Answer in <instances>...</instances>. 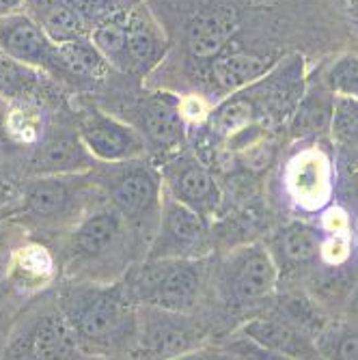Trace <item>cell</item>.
<instances>
[{"label": "cell", "instance_id": "6da1fadb", "mask_svg": "<svg viewBox=\"0 0 358 360\" xmlns=\"http://www.w3.org/2000/svg\"><path fill=\"white\" fill-rule=\"evenodd\" d=\"M58 309L91 356L136 343L139 317L127 285L76 283L60 293Z\"/></svg>", "mask_w": 358, "mask_h": 360}, {"label": "cell", "instance_id": "7a4b0ae2", "mask_svg": "<svg viewBox=\"0 0 358 360\" xmlns=\"http://www.w3.org/2000/svg\"><path fill=\"white\" fill-rule=\"evenodd\" d=\"M134 231L106 201L93 205L72 229L65 257L68 272L78 283H115L127 268Z\"/></svg>", "mask_w": 358, "mask_h": 360}, {"label": "cell", "instance_id": "3957f363", "mask_svg": "<svg viewBox=\"0 0 358 360\" xmlns=\"http://www.w3.org/2000/svg\"><path fill=\"white\" fill-rule=\"evenodd\" d=\"M91 175L95 186L104 192V199L125 218L134 236L149 233L153 238L165 199L160 171L147 162L132 160L119 165H97Z\"/></svg>", "mask_w": 358, "mask_h": 360}, {"label": "cell", "instance_id": "277c9868", "mask_svg": "<svg viewBox=\"0 0 358 360\" xmlns=\"http://www.w3.org/2000/svg\"><path fill=\"white\" fill-rule=\"evenodd\" d=\"M203 259H145L127 283L141 307L192 313L203 293Z\"/></svg>", "mask_w": 358, "mask_h": 360}, {"label": "cell", "instance_id": "5b68a950", "mask_svg": "<svg viewBox=\"0 0 358 360\" xmlns=\"http://www.w3.org/2000/svg\"><path fill=\"white\" fill-rule=\"evenodd\" d=\"M95 190L91 173L28 177L22 184L15 214L35 226H74L93 207L91 199Z\"/></svg>", "mask_w": 358, "mask_h": 360}, {"label": "cell", "instance_id": "8992f818", "mask_svg": "<svg viewBox=\"0 0 358 360\" xmlns=\"http://www.w3.org/2000/svg\"><path fill=\"white\" fill-rule=\"evenodd\" d=\"M296 76V72H291L289 78H281V63H276L274 70L264 78H259L242 91L226 95L205 119L210 134L218 139H231L266 115L283 110L291 97L298 93L291 80Z\"/></svg>", "mask_w": 358, "mask_h": 360}, {"label": "cell", "instance_id": "52a82bcc", "mask_svg": "<svg viewBox=\"0 0 358 360\" xmlns=\"http://www.w3.org/2000/svg\"><path fill=\"white\" fill-rule=\"evenodd\" d=\"M279 283V266L268 248L234 250L220 268V287L229 304L252 307L268 300Z\"/></svg>", "mask_w": 358, "mask_h": 360}, {"label": "cell", "instance_id": "ba28073f", "mask_svg": "<svg viewBox=\"0 0 358 360\" xmlns=\"http://www.w3.org/2000/svg\"><path fill=\"white\" fill-rule=\"evenodd\" d=\"M207 250L210 220L165 194L145 259H203Z\"/></svg>", "mask_w": 358, "mask_h": 360}, {"label": "cell", "instance_id": "9c48e42d", "mask_svg": "<svg viewBox=\"0 0 358 360\" xmlns=\"http://www.w3.org/2000/svg\"><path fill=\"white\" fill-rule=\"evenodd\" d=\"M136 347L145 360H171L199 347V326L190 313H173L155 307L136 309Z\"/></svg>", "mask_w": 358, "mask_h": 360}, {"label": "cell", "instance_id": "30bf717a", "mask_svg": "<svg viewBox=\"0 0 358 360\" xmlns=\"http://www.w3.org/2000/svg\"><path fill=\"white\" fill-rule=\"evenodd\" d=\"M0 52L41 70L50 78H68L58 58V46L28 11H15L0 18Z\"/></svg>", "mask_w": 358, "mask_h": 360}, {"label": "cell", "instance_id": "8fae6325", "mask_svg": "<svg viewBox=\"0 0 358 360\" xmlns=\"http://www.w3.org/2000/svg\"><path fill=\"white\" fill-rule=\"evenodd\" d=\"M78 136L100 165L132 162L147 153V141L134 125L100 110H91L80 119Z\"/></svg>", "mask_w": 358, "mask_h": 360}, {"label": "cell", "instance_id": "7c38bea8", "mask_svg": "<svg viewBox=\"0 0 358 360\" xmlns=\"http://www.w3.org/2000/svg\"><path fill=\"white\" fill-rule=\"evenodd\" d=\"M11 352L18 360H95L78 341L58 304L41 311Z\"/></svg>", "mask_w": 358, "mask_h": 360}, {"label": "cell", "instance_id": "4fadbf2b", "mask_svg": "<svg viewBox=\"0 0 358 360\" xmlns=\"http://www.w3.org/2000/svg\"><path fill=\"white\" fill-rule=\"evenodd\" d=\"M165 194L210 220L222 201L220 186L205 165L190 155H175L162 169Z\"/></svg>", "mask_w": 358, "mask_h": 360}, {"label": "cell", "instance_id": "5bb4252c", "mask_svg": "<svg viewBox=\"0 0 358 360\" xmlns=\"http://www.w3.org/2000/svg\"><path fill=\"white\" fill-rule=\"evenodd\" d=\"M285 188L296 207L307 212L321 210L333 194L331 160L317 149L298 153L287 167Z\"/></svg>", "mask_w": 358, "mask_h": 360}, {"label": "cell", "instance_id": "9a60e30c", "mask_svg": "<svg viewBox=\"0 0 358 360\" xmlns=\"http://www.w3.org/2000/svg\"><path fill=\"white\" fill-rule=\"evenodd\" d=\"M100 162H97L82 139L76 134H52L44 139L28 162V175L30 177H44V175H82L91 173Z\"/></svg>", "mask_w": 358, "mask_h": 360}, {"label": "cell", "instance_id": "2e32d148", "mask_svg": "<svg viewBox=\"0 0 358 360\" xmlns=\"http://www.w3.org/2000/svg\"><path fill=\"white\" fill-rule=\"evenodd\" d=\"M238 28V13L226 5H210L186 24V48L194 60H214L224 52Z\"/></svg>", "mask_w": 358, "mask_h": 360}, {"label": "cell", "instance_id": "e0dca14e", "mask_svg": "<svg viewBox=\"0 0 358 360\" xmlns=\"http://www.w3.org/2000/svg\"><path fill=\"white\" fill-rule=\"evenodd\" d=\"M240 335L272 352H281V354L294 356L300 360H321L315 339L309 333L300 330L298 326L285 321L279 315L257 317V319L246 321L242 326Z\"/></svg>", "mask_w": 358, "mask_h": 360}, {"label": "cell", "instance_id": "ac0fdd59", "mask_svg": "<svg viewBox=\"0 0 358 360\" xmlns=\"http://www.w3.org/2000/svg\"><path fill=\"white\" fill-rule=\"evenodd\" d=\"M167 41L158 22L143 3H134L127 13V72L149 74L165 58Z\"/></svg>", "mask_w": 358, "mask_h": 360}, {"label": "cell", "instance_id": "d6986e66", "mask_svg": "<svg viewBox=\"0 0 358 360\" xmlns=\"http://www.w3.org/2000/svg\"><path fill=\"white\" fill-rule=\"evenodd\" d=\"M276 63L272 56L257 52H222L212 60L210 76L220 91L231 95L270 74Z\"/></svg>", "mask_w": 358, "mask_h": 360}, {"label": "cell", "instance_id": "ffe728a7", "mask_svg": "<svg viewBox=\"0 0 358 360\" xmlns=\"http://www.w3.org/2000/svg\"><path fill=\"white\" fill-rule=\"evenodd\" d=\"M139 132L147 145L158 149H177L186 136V119L181 117L179 102L169 97H155L143 106Z\"/></svg>", "mask_w": 358, "mask_h": 360}, {"label": "cell", "instance_id": "44dd1931", "mask_svg": "<svg viewBox=\"0 0 358 360\" xmlns=\"http://www.w3.org/2000/svg\"><path fill=\"white\" fill-rule=\"evenodd\" d=\"M28 13L37 20L56 46L91 37V30L70 5V0H28Z\"/></svg>", "mask_w": 358, "mask_h": 360}, {"label": "cell", "instance_id": "7402d4cb", "mask_svg": "<svg viewBox=\"0 0 358 360\" xmlns=\"http://www.w3.org/2000/svg\"><path fill=\"white\" fill-rule=\"evenodd\" d=\"M321 236L319 229L307 222H289L285 224L274 238V250L279 259H274L276 264L283 261L285 266L298 268V266H309L313 261L319 259L321 250Z\"/></svg>", "mask_w": 358, "mask_h": 360}, {"label": "cell", "instance_id": "603a6c76", "mask_svg": "<svg viewBox=\"0 0 358 360\" xmlns=\"http://www.w3.org/2000/svg\"><path fill=\"white\" fill-rule=\"evenodd\" d=\"M48 74L0 52V97L7 102L28 104L44 91Z\"/></svg>", "mask_w": 358, "mask_h": 360}, {"label": "cell", "instance_id": "cb8c5ba5", "mask_svg": "<svg viewBox=\"0 0 358 360\" xmlns=\"http://www.w3.org/2000/svg\"><path fill=\"white\" fill-rule=\"evenodd\" d=\"M58 58L68 78L76 80H102L110 72L108 60L91 41V37L76 39L58 46Z\"/></svg>", "mask_w": 358, "mask_h": 360}, {"label": "cell", "instance_id": "d4e9b609", "mask_svg": "<svg viewBox=\"0 0 358 360\" xmlns=\"http://www.w3.org/2000/svg\"><path fill=\"white\" fill-rule=\"evenodd\" d=\"M54 272L52 255L41 244H22L13 257L9 278L20 289L44 287Z\"/></svg>", "mask_w": 358, "mask_h": 360}, {"label": "cell", "instance_id": "484cf974", "mask_svg": "<svg viewBox=\"0 0 358 360\" xmlns=\"http://www.w3.org/2000/svg\"><path fill=\"white\" fill-rule=\"evenodd\" d=\"M129 9H132V5L91 30L93 46L102 52V56L108 60L110 68L119 72H127V13Z\"/></svg>", "mask_w": 358, "mask_h": 360}, {"label": "cell", "instance_id": "4316f807", "mask_svg": "<svg viewBox=\"0 0 358 360\" xmlns=\"http://www.w3.org/2000/svg\"><path fill=\"white\" fill-rule=\"evenodd\" d=\"M335 95L324 86L317 91H309L305 100H300L296 117H294V132L296 134H315L321 129H331Z\"/></svg>", "mask_w": 358, "mask_h": 360}, {"label": "cell", "instance_id": "83f0119b", "mask_svg": "<svg viewBox=\"0 0 358 360\" xmlns=\"http://www.w3.org/2000/svg\"><path fill=\"white\" fill-rule=\"evenodd\" d=\"M315 345L321 360H358V326L350 321L324 326Z\"/></svg>", "mask_w": 358, "mask_h": 360}, {"label": "cell", "instance_id": "f1b7e54d", "mask_svg": "<svg viewBox=\"0 0 358 360\" xmlns=\"http://www.w3.org/2000/svg\"><path fill=\"white\" fill-rule=\"evenodd\" d=\"M324 86L335 97L358 100V54H345L333 60L324 74Z\"/></svg>", "mask_w": 358, "mask_h": 360}, {"label": "cell", "instance_id": "f546056e", "mask_svg": "<svg viewBox=\"0 0 358 360\" xmlns=\"http://www.w3.org/2000/svg\"><path fill=\"white\" fill-rule=\"evenodd\" d=\"M331 134L341 149L358 145V100L335 97Z\"/></svg>", "mask_w": 358, "mask_h": 360}, {"label": "cell", "instance_id": "4dcf8cb0", "mask_svg": "<svg viewBox=\"0 0 358 360\" xmlns=\"http://www.w3.org/2000/svg\"><path fill=\"white\" fill-rule=\"evenodd\" d=\"M70 5L76 9L84 26L93 30L134 3H129V0H70Z\"/></svg>", "mask_w": 358, "mask_h": 360}, {"label": "cell", "instance_id": "1f68e13d", "mask_svg": "<svg viewBox=\"0 0 358 360\" xmlns=\"http://www.w3.org/2000/svg\"><path fill=\"white\" fill-rule=\"evenodd\" d=\"M229 349L238 360H300V358H294V356H287V354H281V352H272V349H266L262 345H257L252 341H248L246 337H238L229 343Z\"/></svg>", "mask_w": 358, "mask_h": 360}, {"label": "cell", "instance_id": "d6a6232c", "mask_svg": "<svg viewBox=\"0 0 358 360\" xmlns=\"http://www.w3.org/2000/svg\"><path fill=\"white\" fill-rule=\"evenodd\" d=\"M24 242H18V231L15 226L7 222V218L0 222V283L9 278L11 272V264L13 257L18 252V248Z\"/></svg>", "mask_w": 358, "mask_h": 360}, {"label": "cell", "instance_id": "836d02e7", "mask_svg": "<svg viewBox=\"0 0 358 360\" xmlns=\"http://www.w3.org/2000/svg\"><path fill=\"white\" fill-rule=\"evenodd\" d=\"M350 236L347 233H335L328 236L326 240H321V250H319V259L326 266L339 268L350 259Z\"/></svg>", "mask_w": 358, "mask_h": 360}, {"label": "cell", "instance_id": "e575fe53", "mask_svg": "<svg viewBox=\"0 0 358 360\" xmlns=\"http://www.w3.org/2000/svg\"><path fill=\"white\" fill-rule=\"evenodd\" d=\"M22 196V184H18L7 171L0 169V214H15Z\"/></svg>", "mask_w": 358, "mask_h": 360}, {"label": "cell", "instance_id": "d590c367", "mask_svg": "<svg viewBox=\"0 0 358 360\" xmlns=\"http://www.w3.org/2000/svg\"><path fill=\"white\" fill-rule=\"evenodd\" d=\"M321 229H324V231H328V236L347 233L350 231L347 212H343L341 207H331L328 212H324V216H321Z\"/></svg>", "mask_w": 358, "mask_h": 360}, {"label": "cell", "instance_id": "8d00e7d4", "mask_svg": "<svg viewBox=\"0 0 358 360\" xmlns=\"http://www.w3.org/2000/svg\"><path fill=\"white\" fill-rule=\"evenodd\" d=\"M171 360H238L229 349H212V347H197L192 352L179 354Z\"/></svg>", "mask_w": 358, "mask_h": 360}, {"label": "cell", "instance_id": "74e56055", "mask_svg": "<svg viewBox=\"0 0 358 360\" xmlns=\"http://www.w3.org/2000/svg\"><path fill=\"white\" fill-rule=\"evenodd\" d=\"M179 110H181V117L184 119H190V121H201V119H207V110L203 106V100L199 95H192V97H186V100L179 102Z\"/></svg>", "mask_w": 358, "mask_h": 360}, {"label": "cell", "instance_id": "f35d334b", "mask_svg": "<svg viewBox=\"0 0 358 360\" xmlns=\"http://www.w3.org/2000/svg\"><path fill=\"white\" fill-rule=\"evenodd\" d=\"M345 315L347 321L358 326V281L352 285L350 293H347V300H345Z\"/></svg>", "mask_w": 358, "mask_h": 360}, {"label": "cell", "instance_id": "ab89813d", "mask_svg": "<svg viewBox=\"0 0 358 360\" xmlns=\"http://www.w3.org/2000/svg\"><path fill=\"white\" fill-rule=\"evenodd\" d=\"M24 3H28V0H0V18L15 13V11H22Z\"/></svg>", "mask_w": 358, "mask_h": 360}, {"label": "cell", "instance_id": "60d3db41", "mask_svg": "<svg viewBox=\"0 0 358 360\" xmlns=\"http://www.w3.org/2000/svg\"><path fill=\"white\" fill-rule=\"evenodd\" d=\"M345 151H347V162H350V167H352L354 171H358V145L347 147Z\"/></svg>", "mask_w": 358, "mask_h": 360}, {"label": "cell", "instance_id": "b9f144b4", "mask_svg": "<svg viewBox=\"0 0 358 360\" xmlns=\"http://www.w3.org/2000/svg\"><path fill=\"white\" fill-rule=\"evenodd\" d=\"M5 358V337H3V333H0V360Z\"/></svg>", "mask_w": 358, "mask_h": 360}, {"label": "cell", "instance_id": "7bdbcfd3", "mask_svg": "<svg viewBox=\"0 0 358 360\" xmlns=\"http://www.w3.org/2000/svg\"><path fill=\"white\" fill-rule=\"evenodd\" d=\"M5 218H9V216H7V214H0V222H3Z\"/></svg>", "mask_w": 358, "mask_h": 360}, {"label": "cell", "instance_id": "ee69618b", "mask_svg": "<svg viewBox=\"0 0 358 360\" xmlns=\"http://www.w3.org/2000/svg\"><path fill=\"white\" fill-rule=\"evenodd\" d=\"M356 248H358V233H356Z\"/></svg>", "mask_w": 358, "mask_h": 360}, {"label": "cell", "instance_id": "f6af8a7d", "mask_svg": "<svg viewBox=\"0 0 358 360\" xmlns=\"http://www.w3.org/2000/svg\"><path fill=\"white\" fill-rule=\"evenodd\" d=\"M356 3H358V0H356Z\"/></svg>", "mask_w": 358, "mask_h": 360}]
</instances>
